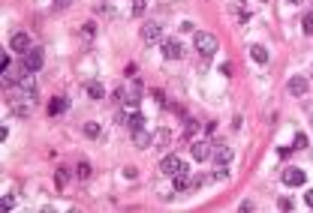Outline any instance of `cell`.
Returning <instances> with one entry per match:
<instances>
[{"label": "cell", "instance_id": "6da1fadb", "mask_svg": "<svg viewBox=\"0 0 313 213\" xmlns=\"http://www.w3.org/2000/svg\"><path fill=\"white\" fill-rule=\"evenodd\" d=\"M196 51H199V54L202 57H211V54H217V36H214V33H196Z\"/></svg>", "mask_w": 313, "mask_h": 213}, {"label": "cell", "instance_id": "7a4b0ae2", "mask_svg": "<svg viewBox=\"0 0 313 213\" xmlns=\"http://www.w3.org/2000/svg\"><path fill=\"white\" fill-rule=\"evenodd\" d=\"M45 63V54H42V48H30L27 54H24V69L27 72H39Z\"/></svg>", "mask_w": 313, "mask_h": 213}, {"label": "cell", "instance_id": "3957f363", "mask_svg": "<svg viewBox=\"0 0 313 213\" xmlns=\"http://www.w3.org/2000/svg\"><path fill=\"white\" fill-rule=\"evenodd\" d=\"M9 48L15 51V54H21V57H24V54H27V51H30L33 45H30V36H27V33H21V30H19V33H12Z\"/></svg>", "mask_w": 313, "mask_h": 213}, {"label": "cell", "instance_id": "277c9868", "mask_svg": "<svg viewBox=\"0 0 313 213\" xmlns=\"http://www.w3.org/2000/svg\"><path fill=\"white\" fill-rule=\"evenodd\" d=\"M307 87H310V81L304 75H292L289 84H286V90H289V96H307Z\"/></svg>", "mask_w": 313, "mask_h": 213}, {"label": "cell", "instance_id": "5b68a950", "mask_svg": "<svg viewBox=\"0 0 313 213\" xmlns=\"http://www.w3.org/2000/svg\"><path fill=\"white\" fill-rule=\"evenodd\" d=\"M181 168H184L181 156H166V159H160V174H169V177H175V174H178Z\"/></svg>", "mask_w": 313, "mask_h": 213}, {"label": "cell", "instance_id": "8992f818", "mask_svg": "<svg viewBox=\"0 0 313 213\" xmlns=\"http://www.w3.org/2000/svg\"><path fill=\"white\" fill-rule=\"evenodd\" d=\"M142 39L145 42H163V24H156V21L142 24Z\"/></svg>", "mask_w": 313, "mask_h": 213}, {"label": "cell", "instance_id": "52a82bcc", "mask_svg": "<svg viewBox=\"0 0 313 213\" xmlns=\"http://www.w3.org/2000/svg\"><path fill=\"white\" fill-rule=\"evenodd\" d=\"M163 54H166L169 60H181V57H184V45H181L178 39H163Z\"/></svg>", "mask_w": 313, "mask_h": 213}, {"label": "cell", "instance_id": "ba28073f", "mask_svg": "<svg viewBox=\"0 0 313 213\" xmlns=\"http://www.w3.org/2000/svg\"><path fill=\"white\" fill-rule=\"evenodd\" d=\"M12 114H15V117H30V114H33V99H30V96L15 99V102H12Z\"/></svg>", "mask_w": 313, "mask_h": 213}, {"label": "cell", "instance_id": "9c48e42d", "mask_svg": "<svg viewBox=\"0 0 313 213\" xmlns=\"http://www.w3.org/2000/svg\"><path fill=\"white\" fill-rule=\"evenodd\" d=\"M211 159H214L217 165H229V162H232V147H226V144L211 147Z\"/></svg>", "mask_w": 313, "mask_h": 213}, {"label": "cell", "instance_id": "30bf717a", "mask_svg": "<svg viewBox=\"0 0 313 213\" xmlns=\"http://www.w3.org/2000/svg\"><path fill=\"white\" fill-rule=\"evenodd\" d=\"M187 189H193V177H190V168L184 165V168L175 174V192H187Z\"/></svg>", "mask_w": 313, "mask_h": 213}, {"label": "cell", "instance_id": "8fae6325", "mask_svg": "<svg viewBox=\"0 0 313 213\" xmlns=\"http://www.w3.org/2000/svg\"><path fill=\"white\" fill-rule=\"evenodd\" d=\"M283 183L286 186H301L304 183V171L301 168H286L283 171Z\"/></svg>", "mask_w": 313, "mask_h": 213}, {"label": "cell", "instance_id": "7c38bea8", "mask_svg": "<svg viewBox=\"0 0 313 213\" xmlns=\"http://www.w3.org/2000/svg\"><path fill=\"white\" fill-rule=\"evenodd\" d=\"M190 153H193L196 162H205V159L211 156V147H208L205 141H193V144H190Z\"/></svg>", "mask_w": 313, "mask_h": 213}, {"label": "cell", "instance_id": "4fadbf2b", "mask_svg": "<svg viewBox=\"0 0 313 213\" xmlns=\"http://www.w3.org/2000/svg\"><path fill=\"white\" fill-rule=\"evenodd\" d=\"M133 141H136V147H151L154 135H151V132H145V129H133Z\"/></svg>", "mask_w": 313, "mask_h": 213}, {"label": "cell", "instance_id": "5bb4252c", "mask_svg": "<svg viewBox=\"0 0 313 213\" xmlns=\"http://www.w3.org/2000/svg\"><path fill=\"white\" fill-rule=\"evenodd\" d=\"M84 90H88L91 99H102V96H106V87H102L99 81H88V84H84Z\"/></svg>", "mask_w": 313, "mask_h": 213}, {"label": "cell", "instance_id": "9a60e30c", "mask_svg": "<svg viewBox=\"0 0 313 213\" xmlns=\"http://www.w3.org/2000/svg\"><path fill=\"white\" fill-rule=\"evenodd\" d=\"M250 57H253L256 63H268V51H265V45H250Z\"/></svg>", "mask_w": 313, "mask_h": 213}, {"label": "cell", "instance_id": "2e32d148", "mask_svg": "<svg viewBox=\"0 0 313 213\" xmlns=\"http://www.w3.org/2000/svg\"><path fill=\"white\" fill-rule=\"evenodd\" d=\"M138 99H142V84L136 81V84H133V90L124 96V102H127V105H138Z\"/></svg>", "mask_w": 313, "mask_h": 213}, {"label": "cell", "instance_id": "e0dca14e", "mask_svg": "<svg viewBox=\"0 0 313 213\" xmlns=\"http://www.w3.org/2000/svg\"><path fill=\"white\" fill-rule=\"evenodd\" d=\"M169 141H172V132H169V129L154 132V144H156V147H169Z\"/></svg>", "mask_w": 313, "mask_h": 213}, {"label": "cell", "instance_id": "ac0fdd59", "mask_svg": "<svg viewBox=\"0 0 313 213\" xmlns=\"http://www.w3.org/2000/svg\"><path fill=\"white\" fill-rule=\"evenodd\" d=\"M69 108V102H66V96H55V99H51V114H58V111H66Z\"/></svg>", "mask_w": 313, "mask_h": 213}, {"label": "cell", "instance_id": "d6986e66", "mask_svg": "<svg viewBox=\"0 0 313 213\" xmlns=\"http://www.w3.org/2000/svg\"><path fill=\"white\" fill-rule=\"evenodd\" d=\"M127 123H130V129H145V114L142 111H133Z\"/></svg>", "mask_w": 313, "mask_h": 213}, {"label": "cell", "instance_id": "ffe728a7", "mask_svg": "<svg viewBox=\"0 0 313 213\" xmlns=\"http://www.w3.org/2000/svg\"><path fill=\"white\" fill-rule=\"evenodd\" d=\"M91 171H94V168H91V162H78V165H76V177H78V180H88Z\"/></svg>", "mask_w": 313, "mask_h": 213}, {"label": "cell", "instance_id": "44dd1931", "mask_svg": "<svg viewBox=\"0 0 313 213\" xmlns=\"http://www.w3.org/2000/svg\"><path fill=\"white\" fill-rule=\"evenodd\" d=\"M66 180H69V168H63V165H60V168L55 171V183H58V186H63Z\"/></svg>", "mask_w": 313, "mask_h": 213}, {"label": "cell", "instance_id": "7402d4cb", "mask_svg": "<svg viewBox=\"0 0 313 213\" xmlns=\"http://www.w3.org/2000/svg\"><path fill=\"white\" fill-rule=\"evenodd\" d=\"M84 135H88V138H97V135H99V123H94V120L84 123Z\"/></svg>", "mask_w": 313, "mask_h": 213}, {"label": "cell", "instance_id": "603a6c76", "mask_svg": "<svg viewBox=\"0 0 313 213\" xmlns=\"http://www.w3.org/2000/svg\"><path fill=\"white\" fill-rule=\"evenodd\" d=\"M301 27H304V33H307V36H313V12H307V15H304Z\"/></svg>", "mask_w": 313, "mask_h": 213}, {"label": "cell", "instance_id": "cb8c5ba5", "mask_svg": "<svg viewBox=\"0 0 313 213\" xmlns=\"http://www.w3.org/2000/svg\"><path fill=\"white\" fill-rule=\"evenodd\" d=\"M295 150H307V135H295Z\"/></svg>", "mask_w": 313, "mask_h": 213}, {"label": "cell", "instance_id": "d4e9b609", "mask_svg": "<svg viewBox=\"0 0 313 213\" xmlns=\"http://www.w3.org/2000/svg\"><path fill=\"white\" fill-rule=\"evenodd\" d=\"M145 6H148L145 0H133V15H142V12H145Z\"/></svg>", "mask_w": 313, "mask_h": 213}, {"label": "cell", "instance_id": "484cf974", "mask_svg": "<svg viewBox=\"0 0 313 213\" xmlns=\"http://www.w3.org/2000/svg\"><path fill=\"white\" fill-rule=\"evenodd\" d=\"M223 177H229V171H226V165H220L214 174H211V180H223Z\"/></svg>", "mask_w": 313, "mask_h": 213}, {"label": "cell", "instance_id": "4316f807", "mask_svg": "<svg viewBox=\"0 0 313 213\" xmlns=\"http://www.w3.org/2000/svg\"><path fill=\"white\" fill-rule=\"evenodd\" d=\"M196 129H199V126H196V120H187V123H184V135H193Z\"/></svg>", "mask_w": 313, "mask_h": 213}, {"label": "cell", "instance_id": "83f0119b", "mask_svg": "<svg viewBox=\"0 0 313 213\" xmlns=\"http://www.w3.org/2000/svg\"><path fill=\"white\" fill-rule=\"evenodd\" d=\"M238 210H241V213H250V210H256V204H253V201H241Z\"/></svg>", "mask_w": 313, "mask_h": 213}, {"label": "cell", "instance_id": "f1b7e54d", "mask_svg": "<svg viewBox=\"0 0 313 213\" xmlns=\"http://www.w3.org/2000/svg\"><path fill=\"white\" fill-rule=\"evenodd\" d=\"M81 36L91 39V36H94V24H84V27H81Z\"/></svg>", "mask_w": 313, "mask_h": 213}, {"label": "cell", "instance_id": "f546056e", "mask_svg": "<svg viewBox=\"0 0 313 213\" xmlns=\"http://www.w3.org/2000/svg\"><path fill=\"white\" fill-rule=\"evenodd\" d=\"M277 207H280V210H292V198H280V201H277Z\"/></svg>", "mask_w": 313, "mask_h": 213}, {"label": "cell", "instance_id": "4dcf8cb0", "mask_svg": "<svg viewBox=\"0 0 313 213\" xmlns=\"http://www.w3.org/2000/svg\"><path fill=\"white\" fill-rule=\"evenodd\" d=\"M304 204H307V207H313V189H310V192H304Z\"/></svg>", "mask_w": 313, "mask_h": 213}, {"label": "cell", "instance_id": "1f68e13d", "mask_svg": "<svg viewBox=\"0 0 313 213\" xmlns=\"http://www.w3.org/2000/svg\"><path fill=\"white\" fill-rule=\"evenodd\" d=\"M289 3H301V0H289Z\"/></svg>", "mask_w": 313, "mask_h": 213}, {"label": "cell", "instance_id": "d6a6232c", "mask_svg": "<svg viewBox=\"0 0 313 213\" xmlns=\"http://www.w3.org/2000/svg\"><path fill=\"white\" fill-rule=\"evenodd\" d=\"M58 3H69V0H58Z\"/></svg>", "mask_w": 313, "mask_h": 213}]
</instances>
